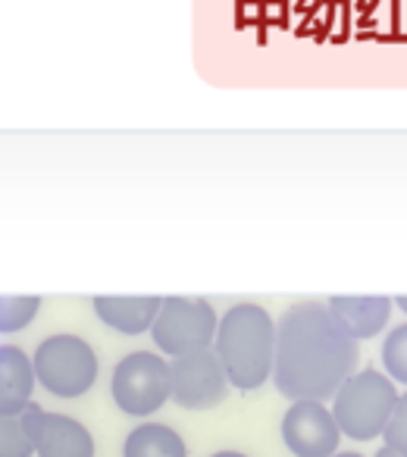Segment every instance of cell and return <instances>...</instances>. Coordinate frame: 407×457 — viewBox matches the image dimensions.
<instances>
[{"label": "cell", "instance_id": "obj_4", "mask_svg": "<svg viewBox=\"0 0 407 457\" xmlns=\"http://www.w3.org/2000/svg\"><path fill=\"white\" fill-rule=\"evenodd\" d=\"M35 379L54 398H82L95 388L101 376V361L88 338L76 332H54L32 354Z\"/></svg>", "mask_w": 407, "mask_h": 457}, {"label": "cell", "instance_id": "obj_15", "mask_svg": "<svg viewBox=\"0 0 407 457\" xmlns=\"http://www.w3.org/2000/svg\"><path fill=\"white\" fill-rule=\"evenodd\" d=\"M382 367L395 386H407V323L395 326L382 338Z\"/></svg>", "mask_w": 407, "mask_h": 457}, {"label": "cell", "instance_id": "obj_6", "mask_svg": "<svg viewBox=\"0 0 407 457\" xmlns=\"http://www.w3.org/2000/svg\"><path fill=\"white\" fill-rule=\"evenodd\" d=\"M217 323L220 313L213 311L211 301L172 295L160 304V313L151 326V338L166 361H176V357L213 348Z\"/></svg>", "mask_w": 407, "mask_h": 457}, {"label": "cell", "instance_id": "obj_20", "mask_svg": "<svg viewBox=\"0 0 407 457\" xmlns=\"http://www.w3.org/2000/svg\"><path fill=\"white\" fill-rule=\"evenodd\" d=\"M211 457H251V454H242V451H217V454Z\"/></svg>", "mask_w": 407, "mask_h": 457}, {"label": "cell", "instance_id": "obj_10", "mask_svg": "<svg viewBox=\"0 0 407 457\" xmlns=\"http://www.w3.org/2000/svg\"><path fill=\"white\" fill-rule=\"evenodd\" d=\"M326 307L354 342H367L388 326L395 304L388 295H332Z\"/></svg>", "mask_w": 407, "mask_h": 457}, {"label": "cell", "instance_id": "obj_2", "mask_svg": "<svg viewBox=\"0 0 407 457\" xmlns=\"http://www.w3.org/2000/svg\"><path fill=\"white\" fill-rule=\"evenodd\" d=\"M213 354L220 357L229 386L238 392H257L273 376L276 320L263 304H232L220 317L213 336Z\"/></svg>", "mask_w": 407, "mask_h": 457}, {"label": "cell", "instance_id": "obj_9", "mask_svg": "<svg viewBox=\"0 0 407 457\" xmlns=\"http://www.w3.org/2000/svg\"><path fill=\"white\" fill-rule=\"evenodd\" d=\"M32 438L35 457H95L97 445L88 426L79 423L70 413L45 411V407L29 404L20 413Z\"/></svg>", "mask_w": 407, "mask_h": 457}, {"label": "cell", "instance_id": "obj_19", "mask_svg": "<svg viewBox=\"0 0 407 457\" xmlns=\"http://www.w3.org/2000/svg\"><path fill=\"white\" fill-rule=\"evenodd\" d=\"M395 307H401V313H407V295H398V298H392Z\"/></svg>", "mask_w": 407, "mask_h": 457}, {"label": "cell", "instance_id": "obj_11", "mask_svg": "<svg viewBox=\"0 0 407 457\" xmlns=\"http://www.w3.org/2000/svg\"><path fill=\"white\" fill-rule=\"evenodd\" d=\"M163 298L160 295H97L91 301L95 317L101 320L107 329L120 332V336H145L151 332L154 320L160 313Z\"/></svg>", "mask_w": 407, "mask_h": 457}, {"label": "cell", "instance_id": "obj_1", "mask_svg": "<svg viewBox=\"0 0 407 457\" xmlns=\"http://www.w3.org/2000/svg\"><path fill=\"white\" fill-rule=\"evenodd\" d=\"M361 342L348 336L320 301L292 304L276 320V354L270 382L288 401H329L357 373Z\"/></svg>", "mask_w": 407, "mask_h": 457}, {"label": "cell", "instance_id": "obj_14", "mask_svg": "<svg viewBox=\"0 0 407 457\" xmlns=\"http://www.w3.org/2000/svg\"><path fill=\"white\" fill-rule=\"evenodd\" d=\"M45 301L38 295H0V336H13L32 326Z\"/></svg>", "mask_w": 407, "mask_h": 457}, {"label": "cell", "instance_id": "obj_17", "mask_svg": "<svg viewBox=\"0 0 407 457\" xmlns=\"http://www.w3.org/2000/svg\"><path fill=\"white\" fill-rule=\"evenodd\" d=\"M382 445H388V448H395L398 454L407 457V392L398 395L392 420H388L386 432H382Z\"/></svg>", "mask_w": 407, "mask_h": 457}, {"label": "cell", "instance_id": "obj_18", "mask_svg": "<svg viewBox=\"0 0 407 457\" xmlns=\"http://www.w3.org/2000/svg\"><path fill=\"white\" fill-rule=\"evenodd\" d=\"M373 457H404V454H398V451H395V448H388V445H382V448L376 451Z\"/></svg>", "mask_w": 407, "mask_h": 457}, {"label": "cell", "instance_id": "obj_16", "mask_svg": "<svg viewBox=\"0 0 407 457\" xmlns=\"http://www.w3.org/2000/svg\"><path fill=\"white\" fill-rule=\"evenodd\" d=\"M0 457H35L32 438L22 417L0 413Z\"/></svg>", "mask_w": 407, "mask_h": 457}, {"label": "cell", "instance_id": "obj_8", "mask_svg": "<svg viewBox=\"0 0 407 457\" xmlns=\"http://www.w3.org/2000/svg\"><path fill=\"white\" fill-rule=\"evenodd\" d=\"M282 442L295 457H332L342 432L326 401H292L279 423Z\"/></svg>", "mask_w": 407, "mask_h": 457}, {"label": "cell", "instance_id": "obj_3", "mask_svg": "<svg viewBox=\"0 0 407 457\" xmlns=\"http://www.w3.org/2000/svg\"><path fill=\"white\" fill-rule=\"evenodd\" d=\"M332 417L351 442H376L398 404V386L379 370H357L332 395Z\"/></svg>", "mask_w": 407, "mask_h": 457}, {"label": "cell", "instance_id": "obj_13", "mask_svg": "<svg viewBox=\"0 0 407 457\" xmlns=\"http://www.w3.org/2000/svg\"><path fill=\"white\" fill-rule=\"evenodd\" d=\"M122 457H188V445L172 426L145 420L126 436Z\"/></svg>", "mask_w": 407, "mask_h": 457}, {"label": "cell", "instance_id": "obj_12", "mask_svg": "<svg viewBox=\"0 0 407 457\" xmlns=\"http://www.w3.org/2000/svg\"><path fill=\"white\" fill-rule=\"evenodd\" d=\"M35 367L32 354L20 348V345H0V413L20 417L35 395Z\"/></svg>", "mask_w": 407, "mask_h": 457}, {"label": "cell", "instance_id": "obj_5", "mask_svg": "<svg viewBox=\"0 0 407 457\" xmlns=\"http://www.w3.org/2000/svg\"><path fill=\"white\" fill-rule=\"evenodd\" d=\"M110 395L126 417H154L170 404V361L160 351H132L113 367Z\"/></svg>", "mask_w": 407, "mask_h": 457}, {"label": "cell", "instance_id": "obj_7", "mask_svg": "<svg viewBox=\"0 0 407 457\" xmlns=\"http://www.w3.org/2000/svg\"><path fill=\"white\" fill-rule=\"evenodd\" d=\"M229 392V376L213 348L170 361V401L182 411H217L220 404H226Z\"/></svg>", "mask_w": 407, "mask_h": 457}, {"label": "cell", "instance_id": "obj_21", "mask_svg": "<svg viewBox=\"0 0 407 457\" xmlns=\"http://www.w3.org/2000/svg\"><path fill=\"white\" fill-rule=\"evenodd\" d=\"M332 457H367V454H361V451H336Z\"/></svg>", "mask_w": 407, "mask_h": 457}]
</instances>
